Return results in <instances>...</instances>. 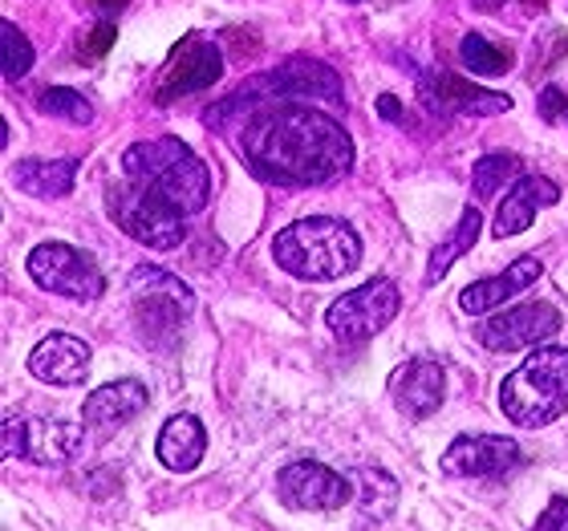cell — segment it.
I'll use <instances>...</instances> for the list:
<instances>
[{
	"instance_id": "obj_16",
	"label": "cell",
	"mask_w": 568,
	"mask_h": 531,
	"mask_svg": "<svg viewBox=\"0 0 568 531\" xmlns=\"http://www.w3.org/2000/svg\"><path fill=\"white\" fill-rule=\"evenodd\" d=\"M29 374L37 381H45V386H82L90 378V345L82 337H73V333H49L41 341L33 345V354H29Z\"/></svg>"
},
{
	"instance_id": "obj_10",
	"label": "cell",
	"mask_w": 568,
	"mask_h": 531,
	"mask_svg": "<svg viewBox=\"0 0 568 531\" xmlns=\"http://www.w3.org/2000/svg\"><path fill=\"white\" fill-rule=\"evenodd\" d=\"M565 317L557 305L548 300H528V305H511L496 317H487L475 325V341L491 349V354H516V349H532L545 345L548 337H557Z\"/></svg>"
},
{
	"instance_id": "obj_5",
	"label": "cell",
	"mask_w": 568,
	"mask_h": 531,
	"mask_svg": "<svg viewBox=\"0 0 568 531\" xmlns=\"http://www.w3.org/2000/svg\"><path fill=\"white\" fill-rule=\"evenodd\" d=\"M131 308L142 341L151 349H179V333H183L191 308H195V293L179 280L175 272L139 264L131 272Z\"/></svg>"
},
{
	"instance_id": "obj_1",
	"label": "cell",
	"mask_w": 568,
	"mask_h": 531,
	"mask_svg": "<svg viewBox=\"0 0 568 531\" xmlns=\"http://www.w3.org/2000/svg\"><path fill=\"white\" fill-rule=\"evenodd\" d=\"M212 200V175L175 134L134 142L122 151L119 178L106 191L110 219L142 248L171 252L187 239V224Z\"/></svg>"
},
{
	"instance_id": "obj_21",
	"label": "cell",
	"mask_w": 568,
	"mask_h": 531,
	"mask_svg": "<svg viewBox=\"0 0 568 531\" xmlns=\"http://www.w3.org/2000/svg\"><path fill=\"white\" fill-rule=\"evenodd\" d=\"M78 159H24L12 166V183L37 200H61L73 191Z\"/></svg>"
},
{
	"instance_id": "obj_12",
	"label": "cell",
	"mask_w": 568,
	"mask_h": 531,
	"mask_svg": "<svg viewBox=\"0 0 568 531\" xmlns=\"http://www.w3.org/2000/svg\"><path fill=\"white\" fill-rule=\"evenodd\" d=\"M256 94H268V98H281V102H329L337 106L342 102V78L333 65L325 61H313V58H288L281 61L276 70L261 73V82L252 85Z\"/></svg>"
},
{
	"instance_id": "obj_20",
	"label": "cell",
	"mask_w": 568,
	"mask_h": 531,
	"mask_svg": "<svg viewBox=\"0 0 568 531\" xmlns=\"http://www.w3.org/2000/svg\"><path fill=\"white\" fill-rule=\"evenodd\" d=\"M154 455L163 462L166 471L175 474H187L195 471L207 455V430L195 413H175V418H166L163 430H159V442H154Z\"/></svg>"
},
{
	"instance_id": "obj_3",
	"label": "cell",
	"mask_w": 568,
	"mask_h": 531,
	"mask_svg": "<svg viewBox=\"0 0 568 531\" xmlns=\"http://www.w3.org/2000/svg\"><path fill=\"white\" fill-rule=\"evenodd\" d=\"M273 261L296 280H337L362 264V239L345 219L333 215H305L276 232Z\"/></svg>"
},
{
	"instance_id": "obj_9",
	"label": "cell",
	"mask_w": 568,
	"mask_h": 531,
	"mask_svg": "<svg viewBox=\"0 0 568 531\" xmlns=\"http://www.w3.org/2000/svg\"><path fill=\"white\" fill-rule=\"evenodd\" d=\"M220 78H224V53H220V45L200 33H191L171 49L166 65L154 78V102L171 106L179 98L200 94V90L215 85Z\"/></svg>"
},
{
	"instance_id": "obj_6",
	"label": "cell",
	"mask_w": 568,
	"mask_h": 531,
	"mask_svg": "<svg viewBox=\"0 0 568 531\" xmlns=\"http://www.w3.org/2000/svg\"><path fill=\"white\" fill-rule=\"evenodd\" d=\"M29 280L41 288V293L65 296V300H78V305H90L106 293V276L98 268V261L90 252L73 248V244H37L29 252Z\"/></svg>"
},
{
	"instance_id": "obj_32",
	"label": "cell",
	"mask_w": 568,
	"mask_h": 531,
	"mask_svg": "<svg viewBox=\"0 0 568 531\" xmlns=\"http://www.w3.org/2000/svg\"><path fill=\"white\" fill-rule=\"evenodd\" d=\"M94 9H102V12H122L126 9V0H90Z\"/></svg>"
},
{
	"instance_id": "obj_27",
	"label": "cell",
	"mask_w": 568,
	"mask_h": 531,
	"mask_svg": "<svg viewBox=\"0 0 568 531\" xmlns=\"http://www.w3.org/2000/svg\"><path fill=\"white\" fill-rule=\"evenodd\" d=\"M0 73H4V82H17V78H24V73L33 70V45H29V37L17 29L12 21H0Z\"/></svg>"
},
{
	"instance_id": "obj_19",
	"label": "cell",
	"mask_w": 568,
	"mask_h": 531,
	"mask_svg": "<svg viewBox=\"0 0 568 531\" xmlns=\"http://www.w3.org/2000/svg\"><path fill=\"white\" fill-rule=\"evenodd\" d=\"M540 272H545V264L536 261V256H524V261H516L511 268L499 272V276H484V280L467 284V288L459 293V308L463 313H471V317L491 313L496 305H508L516 293L532 288V284L540 280Z\"/></svg>"
},
{
	"instance_id": "obj_13",
	"label": "cell",
	"mask_w": 568,
	"mask_h": 531,
	"mask_svg": "<svg viewBox=\"0 0 568 531\" xmlns=\"http://www.w3.org/2000/svg\"><path fill=\"white\" fill-rule=\"evenodd\" d=\"M418 98L435 114H479V119H496V114L511 110L508 94L484 90V85L467 82V78H455L450 70H426L418 78Z\"/></svg>"
},
{
	"instance_id": "obj_2",
	"label": "cell",
	"mask_w": 568,
	"mask_h": 531,
	"mask_svg": "<svg viewBox=\"0 0 568 531\" xmlns=\"http://www.w3.org/2000/svg\"><path fill=\"white\" fill-rule=\"evenodd\" d=\"M240 159L273 187H329L354 166V139L342 122L305 102L252 110L236 134Z\"/></svg>"
},
{
	"instance_id": "obj_11",
	"label": "cell",
	"mask_w": 568,
	"mask_h": 531,
	"mask_svg": "<svg viewBox=\"0 0 568 531\" xmlns=\"http://www.w3.org/2000/svg\"><path fill=\"white\" fill-rule=\"evenodd\" d=\"M276 496L293 511H337L354 499V487L345 474L317 459H296L276 474Z\"/></svg>"
},
{
	"instance_id": "obj_4",
	"label": "cell",
	"mask_w": 568,
	"mask_h": 531,
	"mask_svg": "<svg viewBox=\"0 0 568 531\" xmlns=\"http://www.w3.org/2000/svg\"><path fill=\"white\" fill-rule=\"evenodd\" d=\"M499 410L511 426L536 430L568 410V349L540 345L520 369L499 381Z\"/></svg>"
},
{
	"instance_id": "obj_15",
	"label": "cell",
	"mask_w": 568,
	"mask_h": 531,
	"mask_svg": "<svg viewBox=\"0 0 568 531\" xmlns=\"http://www.w3.org/2000/svg\"><path fill=\"white\" fill-rule=\"evenodd\" d=\"M386 390H390V401L398 406V413L418 422V418H430L443 406V398H447V369L438 366V361L415 357V361H403V366L394 369Z\"/></svg>"
},
{
	"instance_id": "obj_34",
	"label": "cell",
	"mask_w": 568,
	"mask_h": 531,
	"mask_svg": "<svg viewBox=\"0 0 568 531\" xmlns=\"http://www.w3.org/2000/svg\"><path fill=\"white\" fill-rule=\"evenodd\" d=\"M354 4H362V0H354Z\"/></svg>"
},
{
	"instance_id": "obj_30",
	"label": "cell",
	"mask_w": 568,
	"mask_h": 531,
	"mask_svg": "<svg viewBox=\"0 0 568 531\" xmlns=\"http://www.w3.org/2000/svg\"><path fill=\"white\" fill-rule=\"evenodd\" d=\"M536 106H540V119L560 122L568 114V98L560 94L557 85H545V90H540V102H536Z\"/></svg>"
},
{
	"instance_id": "obj_28",
	"label": "cell",
	"mask_w": 568,
	"mask_h": 531,
	"mask_svg": "<svg viewBox=\"0 0 568 531\" xmlns=\"http://www.w3.org/2000/svg\"><path fill=\"white\" fill-rule=\"evenodd\" d=\"M114 41H119V24H114V21L90 24V29L78 37V61H82V65H90V61H102L110 49H114Z\"/></svg>"
},
{
	"instance_id": "obj_25",
	"label": "cell",
	"mask_w": 568,
	"mask_h": 531,
	"mask_svg": "<svg viewBox=\"0 0 568 531\" xmlns=\"http://www.w3.org/2000/svg\"><path fill=\"white\" fill-rule=\"evenodd\" d=\"M459 61L479 78H499V73L511 70V49L496 45V41H487L479 33H467L459 45Z\"/></svg>"
},
{
	"instance_id": "obj_14",
	"label": "cell",
	"mask_w": 568,
	"mask_h": 531,
	"mask_svg": "<svg viewBox=\"0 0 568 531\" xmlns=\"http://www.w3.org/2000/svg\"><path fill=\"white\" fill-rule=\"evenodd\" d=\"M520 467V447L504 435H459L443 455V471L455 479H499Z\"/></svg>"
},
{
	"instance_id": "obj_31",
	"label": "cell",
	"mask_w": 568,
	"mask_h": 531,
	"mask_svg": "<svg viewBox=\"0 0 568 531\" xmlns=\"http://www.w3.org/2000/svg\"><path fill=\"white\" fill-rule=\"evenodd\" d=\"M378 114H382V119L398 122V119H403V102H398L394 94H382V98H378Z\"/></svg>"
},
{
	"instance_id": "obj_17",
	"label": "cell",
	"mask_w": 568,
	"mask_h": 531,
	"mask_svg": "<svg viewBox=\"0 0 568 531\" xmlns=\"http://www.w3.org/2000/svg\"><path fill=\"white\" fill-rule=\"evenodd\" d=\"M552 203H560V187L552 183V178H545V175H520L516 183H511L508 195H504V203H499L491 232H496V239L524 236V232L536 224L540 207H552Z\"/></svg>"
},
{
	"instance_id": "obj_22",
	"label": "cell",
	"mask_w": 568,
	"mask_h": 531,
	"mask_svg": "<svg viewBox=\"0 0 568 531\" xmlns=\"http://www.w3.org/2000/svg\"><path fill=\"white\" fill-rule=\"evenodd\" d=\"M479 232H484V215H479V207H467L463 212V219H459V227L447 236V244H438L435 252H430V264H426V284H438L443 276H447V268L459 256H467V252L479 244Z\"/></svg>"
},
{
	"instance_id": "obj_23",
	"label": "cell",
	"mask_w": 568,
	"mask_h": 531,
	"mask_svg": "<svg viewBox=\"0 0 568 531\" xmlns=\"http://www.w3.org/2000/svg\"><path fill=\"white\" fill-rule=\"evenodd\" d=\"M354 483H357V491H354L357 508L366 511L369 520H382V515H390L394 499H398V483H394V474L378 471V467H357Z\"/></svg>"
},
{
	"instance_id": "obj_29",
	"label": "cell",
	"mask_w": 568,
	"mask_h": 531,
	"mask_svg": "<svg viewBox=\"0 0 568 531\" xmlns=\"http://www.w3.org/2000/svg\"><path fill=\"white\" fill-rule=\"evenodd\" d=\"M532 531H568V499L565 496H552V499H548L545 515L536 520Z\"/></svg>"
},
{
	"instance_id": "obj_24",
	"label": "cell",
	"mask_w": 568,
	"mask_h": 531,
	"mask_svg": "<svg viewBox=\"0 0 568 531\" xmlns=\"http://www.w3.org/2000/svg\"><path fill=\"white\" fill-rule=\"evenodd\" d=\"M520 171H524V163L516 154H484L471 171V200L487 203L499 187H511V183L520 178Z\"/></svg>"
},
{
	"instance_id": "obj_33",
	"label": "cell",
	"mask_w": 568,
	"mask_h": 531,
	"mask_svg": "<svg viewBox=\"0 0 568 531\" xmlns=\"http://www.w3.org/2000/svg\"><path fill=\"white\" fill-rule=\"evenodd\" d=\"M508 4V0H471V9H479V12H499Z\"/></svg>"
},
{
	"instance_id": "obj_26",
	"label": "cell",
	"mask_w": 568,
	"mask_h": 531,
	"mask_svg": "<svg viewBox=\"0 0 568 531\" xmlns=\"http://www.w3.org/2000/svg\"><path fill=\"white\" fill-rule=\"evenodd\" d=\"M37 110L49 114V119L70 122V126H90V122H94V106H90V98H82L78 90H70V85H49V90H41Z\"/></svg>"
},
{
	"instance_id": "obj_7",
	"label": "cell",
	"mask_w": 568,
	"mask_h": 531,
	"mask_svg": "<svg viewBox=\"0 0 568 531\" xmlns=\"http://www.w3.org/2000/svg\"><path fill=\"white\" fill-rule=\"evenodd\" d=\"M403 308V293L398 284L386 280V276H374V280L357 284L345 296H337L329 308H325V325H329L333 337L342 341H369L374 333H382L398 317Z\"/></svg>"
},
{
	"instance_id": "obj_8",
	"label": "cell",
	"mask_w": 568,
	"mask_h": 531,
	"mask_svg": "<svg viewBox=\"0 0 568 531\" xmlns=\"http://www.w3.org/2000/svg\"><path fill=\"white\" fill-rule=\"evenodd\" d=\"M85 430L65 418H9L4 422V455L37 462V467H65L82 455Z\"/></svg>"
},
{
	"instance_id": "obj_18",
	"label": "cell",
	"mask_w": 568,
	"mask_h": 531,
	"mask_svg": "<svg viewBox=\"0 0 568 531\" xmlns=\"http://www.w3.org/2000/svg\"><path fill=\"white\" fill-rule=\"evenodd\" d=\"M146 386L134 378H122V381H110L102 390H94L90 398L82 401V422L85 430H94V435H110V430H119L122 422H131L146 410Z\"/></svg>"
}]
</instances>
